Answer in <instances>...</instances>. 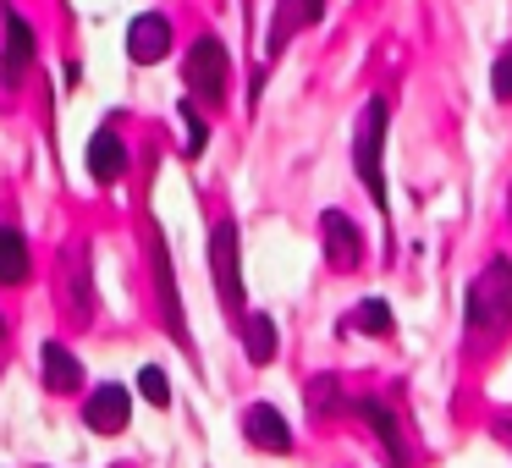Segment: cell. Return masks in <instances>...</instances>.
I'll return each instance as SVG.
<instances>
[{
    "label": "cell",
    "instance_id": "1",
    "mask_svg": "<svg viewBox=\"0 0 512 468\" xmlns=\"http://www.w3.org/2000/svg\"><path fill=\"white\" fill-rule=\"evenodd\" d=\"M386 122H391V105L375 94L358 111V127H353V171L364 182V193L375 199V210H391V199H386Z\"/></svg>",
    "mask_w": 512,
    "mask_h": 468
},
{
    "label": "cell",
    "instance_id": "2",
    "mask_svg": "<svg viewBox=\"0 0 512 468\" xmlns=\"http://www.w3.org/2000/svg\"><path fill=\"white\" fill-rule=\"evenodd\" d=\"M463 314H468V331H507L512 325V259L507 254H496L468 281Z\"/></svg>",
    "mask_w": 512,
    "mask_h": 468
},
{
    "label": "cell",
    "instance_id": "3",
    "mask_svg": "<svg viewBox=\"0 0 512 468\" xmlns=\"http://www.w3.org/2000/svg\"><path fill=\"white\" fill-rule=\"evenodd\" d=\"M210 276L221 292L226 314H243V248H237V221L210 226Z\"/></svg>",
    "mask_w": 512,
    "mask_h": 468
},
{
    "label": "cell",
    "instance_id": "4",
    "mask_svg": "<svg viewBox=\"0 0 512 468\" xmlns=\"http://www.w3.org/2000/svg\"><path fill=\"white\" fill-rule=\"evenodd\" d=\"M182 78H188V94H193V100L221 105V100H226V45H221V39H210V34L193 39Z\"/></svg>",
    "mask_w": 512,
    "mask_h": 468
},
{
    "label": "cell",
    "instance_id": "5",
    "mask_svg": "<svg viewBox=\"0 0 512 468\" xmlns=\"http://www.w3.org/2000/svg\"><path fill=\"white\" fill-rule=\"evenodd\" d=\"M320 243H325V265H331L336 276L358 270V259H364V232L353 226L347 210H325L320 215Z\"/></svg>",
    "mask_w": 512,
    "mask_h": 468
},
{
    "label": "cell",
    "instance_id": "6",
    "mask_svg": "<svg viewBox=\"0 0 512 468\" xmlns=\"http://www.w3.org/2000/svg\"><path fill=\"white\" fill-rule=\"evenodd\" d=\"M320 17H325V0H281L270 28H265V56H281V50H287L303 28L320 23Z\"/></svg>",
    "mask_w": 512,
    "mask_h": 468
},
{
    "label": "cell",
    "instance_id": "7",
    "mask_svg": "<svg viewBox=\"0 0 512 468\" xmlns=\"http://www.w3.org/2000/svg\"><path fill=\"white\" fill-rule=\"evenodd\" d=\"M171 50V23L160 12H144L133 17V28H127V56L138 61V67H155V61H166Z\"/></svg>",
    "mask_w": 512,
    "mask_h": 468
},
{
    "label": "cell",
    "instance_id": "8",
    "mask_svg": "<svg viewBox=\"0 0 512 468\" xmlns=\"http://www.w3.org/2000/svg\"><path fill=\"white\" fill-rule=\"evenodd\" d=\"M243 435L259 446V452H276V457L292 452V424L276 413V402H254L248 419H243Z\"/></svg>",
    "mask_w": 512,
    "mask_h": 468
},
{
    "label": "cell",
    "instance_id": "9",
    "mask_svg": "<svg viewBox=\"0 0 512 468\" xmlns=\"http://www.w3.org/2000/svg\"><path fill=\"white\" fill-rule=\"evenodd\" d=\"M127 419H133V397H127V386H100L89 402H83V424L100 430V435L127 430Z\"/></svg>",
    "mask_w": 512,
    "mask_h": 468
},
{
    "label": "cell",
    "instance_id": "10",
    "mask_svg": "<svg viewBox=\"0 0 512 468\" xmlns=\"http://www.w3.org/2000/svg\"><path fill=\"white\" fill-rule=\"evenodd\" d=\"M353 408H358V419H364L369 430L380 435V452H386V463H391V468H408V446H402V430H397V413H391L386 402H375V397H358Z\"/></svg>",
    "mask_w": 512,
    "mask_h": 468
},
{
    "label": "cell",
    "instance_id": "11",
    "mask_svg": "<svg viewBox=\"0 0 512 468\" xmlns=\"http://www.w3.org/2000/svg\"><path fill=\"white\" fill-rule=\"evenodd\" d=\"M28 61H34V28H28L17 12H6V61H0V83L17 89L23 72H28Z\"/></svg>",
    "mask_w": 512,
    "mask_h": 468
},
{
    "label": "cell",
    "instance_id": "12",
    "mask_svg": "<svg viewBox=\"0 0 512 468\" xmlns=\"http://www.w3.org/2000/svg\"><path fill=\"white\" fill-rule=\"evenodd\" d=\"M122 171H127V144L111 133V127H105V133H94L89 138V177L94 182H116Z\"/></svg>",
    "mask_w": 512,
    "mask_h": 468
},
{
    "label": "cell",
    "instance_id": "13",
    "mask_svg": "<svg viewBox=\"0 0 512 468\" xmlns=\"http://www.w3.org/2000/svg\"><path fill=\"white\" fill-rule=\"evenodd\" d=\"M155 281H160V303H166V331L177 336L182 347H193V342H188V320H182V303H177V276H171L166 243H155Z\"/></svg>",
    "mask_w": 512,
    "mask_h": 468
},
{
    "label": "cell",
    "instance_id": "14",
    "mask_svg": "<svg viewBox=\"0 0 512 468\" xmlns=\"http://www.w3.org/2000/svg\"><path fill=\"white\" fill-rule=\"evenodd\" d=\"M243 347H248V364H276V314H243Z\"/></svg>",
    "mask_w": 512,
    "mask_h": 468
},
{
    "label": "cell",
    "instance_id": "15",
    "mask_svg": "<svg viewBox=\"0 0 512 468\" xmlns=\"http://www.w3.org/2000/svg\"><path fill=\"white\" fill-rule=\"evenodd\" d=\"M28 276V243L17 226H0V287H17Z\"/></svg>",
    "mask_w": 512,
    "mask_h": 468
},
{
    "label": "cell",
    "instance_id": "16",
    "mask_svg": "<svg viewBox=\"0 0 512 468\" xmlns=\"http://www.w3.org/2000/svg\"><path fill=\"white\" fill-rule=\"evenodd\" d=\"M78 380H83L78 358H72L61 342H45V386L50 391H78Z\"/></svg>",
    "mask_w": 512,
    "mask_h": 468
},
{
    "label": "cell",
    "instance_id": "17",
    "mask_svg": "<svg viewBox=\"0 0 512 468\" xmlns=\"http://www.w3.org/2000/svg\"><path fill=\"white\" fill-rule=\"evenodd\" d=\"M342 331L391 336V303H380V298H364V303H353V309H347V320H342Z\"/></svg>",
    "mask_w": 512,
    "mask_h": 468
},
{
    "label": "cell",
    "instance_id": "18",
    "mask_svg": "<svg viewBox=\"0 0 512 468\" xmlns=\"http://www.w3.org/2000/svg\"><path fill=\"white\" fill-rule=\"evenodd\" d=\"M309 413H314V419H336V413H342V391H336L331 375L309 386Z\"/></svg>",
    "mask_w": 512,
    "mask_h": 468
},
{
    "label": "cell",
    "instance_id": "19",
    "mask_svg": "<svg viewBox=\"0 0 512 468\" xmlns=\"http://www.w3.org/2000/svg\"><path fill=\"white\" fill-rule=\"evenodd\" d=\"M177 116H182V133H188V138H182V149H188V160H199L204 155V138H210V133H204V116L193 111L188 100L177 105Z\"/></svg>",
    "mask_w": 512,
    "mask_h": 468
},
{
    "label": "cell",
    "instance_id": "20",
    "mask_svg": "<svg viewBox=\"0 0 512 468\" xmlns=\"http://www.w3.org/2000/svg\"><path fill=\"white\" fill-rule=\"evenodd\" d=\"M138 391H144V402H155V408H171V380H166V369H138Z\"/></svg>",
    "mask_w": 512,
    "mask_h": 468
},
{
    "label": "cell",
    "instance_id": "21",
    "mask_svg": "<svg viewBox=\"0 0 512 468\" xmlns=\"http://www.w3.org/2000/svg\"><path fill=\"white\" fill-rule=\"evenodd\" d=\"M490 94H496L501 105H512V50H501L496 67H490Z\"/></svg>",
    "mask_w": 512,
    "mask_h": 468
},
{
    "label": "cell",
    "instance_id": "22",
    "mask_svg": "<svg viewBox=\"0 0 512 468\" xmlns=\"http://www.w3.org/2000/svg\"><path fill=\"white\" fill-rule=\"evenodd\" d=\"M496 441H507V452H512V419H496Z\"/></svg>",
    "mask_w": 512,
    "mask_h": 468
}]
</instances>
